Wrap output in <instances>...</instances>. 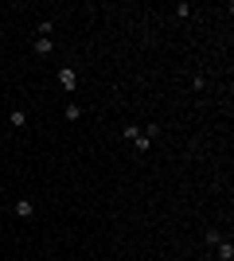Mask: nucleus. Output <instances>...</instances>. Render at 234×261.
I'll return each instance as SVG.
<instances>
[{
  "label": "nucleus",
  "mask_w": 234,
  "mask_h": 261,
  "mask_svg": "<svg viewBox=\"0 0 234 261\" xmlns=\"http://www.w3.org/2000/svg\"><path fill=\"white\" fill-rule=\"evenodd\" d=\"M0 58H4V47H0Z\"/></svg>",
  "instance_id": "9d476101"
},
{
  "label": "nucleus",
  "mask_w": 234,
  "mask_h": 261,
  "mask_svg": "<svg viewBox=\"0 0 234 261\" xmlns=\"http://www.w3.org/2000/svg\"><path fill=\"white\" fill-rule=\"evenodd\" d=\"M219 261H234V242H230V238L219 242Z\"/></svg>",
  "instance_id": "20e7f679"
},
{
  "label": "nucleus",
  "mask_w": 234,
  "mask_h": 261,
  "mask_svg": "<svg viewBox=\"0 0 234 261\" xmlns=\"http://www.w3.org/2000/svg\"><path fill=\"white\" fill-rule=\"evenodd\" d=\"M172 12H176V16H180V20H184V16H191V4H184V0H180V4H176Z\"/></svg>",
  "instance_id": "0eeeda50"
},
{
  "label": "nucleus",
  "mask_w": 234,
  "mask_h": 261,
  "mask_svg": "<svg viewBox=\"0 0 234 261\" xmlns=\"http://www.w3.org/2000/svg\"><path fill=\"white\" fill-rule=\"evenodd\" d=\"M35 215V203L31 199H16V218H31Z\"/></svg>",
  "instance_id": "f03ea898"
},
{
  "label": "nucleus",
  "mask_w": 234,
  "mask_h": 261,
  "mask_svg": "<svg viewBox=\"0 0 234 261\" xmlns=\"http://www.w3.org/2000/svg\"><path fill=\"white\" fill-rule=\"evenodd\" d=\"M8 121H12L16 129H24V125H28V113H24V109H12V113H8Z\"/></svg>",
  "instance_id": "39448f33"
},
{
  "label": "nucleus",
  "mask_w": 234,
  "mask_h": 261,
  "mask_svg": "<svg viewBox=\"0 0 234 261\" xmlns=\"http://www.w3.org/2000/svg\"><path fill=\"white\" fill-rule=\"evenodd\" d=\"M58 82H63V90H74L78 86V74H74L71 67H63V71H58Z\"/></svg>",
  "instance_id": "f257e3e1"
},
{
  "label": "nucleus",
  "mask_w": 234,
  "mask_h": 261,
  "mask_svg": "<svg viewBox=\"0 0 234 261\" xmlns=\"http://www.w3.org/2000/svg\"><path fill=\"white\" fill-rule=\"evenodd\" d=\"M63 117H67V121H78V117H82V109H78V105H67V109H63Z\"/></svg>",
  "instance_id": "423d86ee"
},
{
  "label": "nucleus",
  "mask_w": 234,
  "mask_h": 261,
  "mask_svg": "<svg viewBox=\"0 0 234 261\" xmlns=\"http://www.w3.org/2000/svg\"><path fill=\"white\" fill-rule=\"evenodd\" d=\"M148 145H152V141H148L145 133H141V137H137V141H133V148H141V152H148Z\"/></svg>",
  "instance_id": "1a4fd4ad"
},
{
  "label": "nucleus",
  "mask_w": 234,
  "mask_h": 261,
  "mask_svg": "<svg viewBox=\"0 0 234 261\" xmlns=\"http://www.w3.org/2000/svg\"><path fill=\"white\" fill-rule=\"evenodd\" d=\"M0 191H4V183H0Z\"/></svg>",
  "instance_id": "9b49d317"
},
{
  "label": "nucleus",
  "mask_w": 234,
  "mask_h": 261,
  "mask_svg": "<svg viewBox=\"0 0 234 261\" xmlns=\"http://www.w3.org/2000/svg\"><path fill=\"white\" fill-rule=\"evenodd\" d=\"M51 28H55V20H39V35H43V39L51 35Z\"/></svg>",
  "instance_id": "6e6552de"
},
{
  "label": "nucleus",
  "mask_w": 234,
  "mask_h": 261,
  "mask_svg": "<svg viewBox=\"0 0 234 261\" xmlns=\"http://www.w3.org/2000/svg\"><path fill=\"white\" fill-rule=\"evenodd\" d=\"M31 51H35V55H51V51H55V43H51V39H43V35H35Z\"/></svg>",
  "instance_id": "7ed1b4c3"
}]
</instances>
